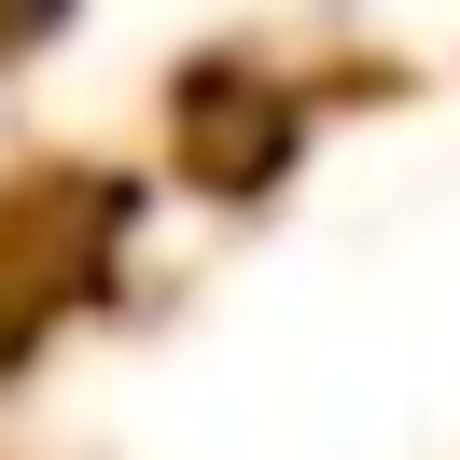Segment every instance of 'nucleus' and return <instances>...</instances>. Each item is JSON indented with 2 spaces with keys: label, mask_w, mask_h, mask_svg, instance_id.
Segmentation results:
<instances>
[{
  "label": "nucleus",
  "mask_w": 460,
  "mask_h": 460,
  "mask_svg": "<svg viewBox=\"0 0 460 460\" xmlns=\"http://www.w3.org/2000/svg\"><path fill=\"white\" fill-rule=\"evenodd\" d=\"M57 14H70V0H0V57H29V42L57 29Z\"/></svg>",
  "instance_id": "obj_1"
},
{
  "label": "nucleus",
  "mask_w": 460,
  "mask_h": 460,
  "mask_svg": "<svg viewBox=\"0 0 460 460\" xmlns=\"http://www.w3.org/2000/svg\"><path fill=\"white\" fill-rule=\"evenodd\" d=\"M29 321H42V293H0V376H14V349H29Z\"/></svg>",
  "instance_id": "obj_2"
}]
</instances>
